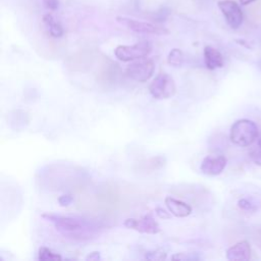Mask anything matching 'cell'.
<instances>
[{
    "mask_svg": "<svg viewBox=\"0 0 261 261\" xmlns=\"http://www.w3.org/2000/svg\"><path fill=\"white\" fill-rule=\"evenodd\" d=\"M38 260L40 261H60L62 257L47 247H41L38 252Z\"/></svg>",
    "mask_w": 261,
    "mask_h": 261,
    "instance_id": "cell-14",
    "label": "cell"
},
{
    "mask_svg": "<svg viewBox=\"0 0 261 261\" xmlns=\"http://www.w3.org/2000/svg\"><path fill=\"white\" fill-rule=\"evenodd\" d=\"M251 258V247L247 241H241L226 250V259L231 261L249 260Z\"/></svg>",
    "mask_w": 261,
    "mask_h": 261,
    "instance_id": "cell-10",
    "label": "cell"
},
{
    "mask_svg": "<svg viewBox=\"0 0 261 261\" xmlns=\"http://www.w3.org/2000/svg\"><path fill=\"white\" fill-rule=\"evenodd\" d=\"M43 23L51 37L60 38L63 36L64 30L62 25L53 17L51 13H46L43 15Z\"/></svg>",
    "mask_w": 261,
    "mask_h": 261,
    "instance_id": "cell-13",
    "label": "cell"
},
{
    "mask_svg": "<svg viewBox=\"0 0 261 261\" xmlns=\"http://www.w3.org/2000/svg\"><path fill=\"white\" fill-rule=\"evenodd\" d=\"M73 202V197L71 195H62L58 198V203L62 207L69 206Z\"/></svg>",
    "mask_w": 261,
    "mask_h": 261,
    "instance_id": "cell-21",
    "label": "cell"
},
{
    "mask_svg": "<svg viewBox=\"0 0 261 261\" xmlns=\"http://www.w3.org/2000/svg\"><path fill=\"white\" fill-rule=\"evenodd\" d=\"M164 203L170 213L175 217L182 218L189 216L192 213V207L188 203L181 200H177L173 197H166L164 199Z\"/></svg>",
    "mask_w": 261,
    "mask_h": 261,
    "instance_id": "cell-11",
    "label": "cell"
},
{
    "mask_svg": "<svg viewBox=\"0 0 261 261\" xmlns=\"http://www.w3.org/2000/svg\"><path fill=\"white\" fill-rule=\"evenodd\" d=\"M167 62L169 65L174 66V67H179L184 63V53L180 49L173 48L168 56H167Z\"/></svg>",
    "mask_w": 261,
    "mask_h": 261,
    "instance_id": "cell-15",
    "label": "cell"
},
{
    "mask_svg": "<svg viewBox=\"0 0 261 261\" xmlns=\"http://www.w3.org/2000/svg\"><path fill=\"white\" fill-rule=\"evenodd\" d=\"M258 138V127L254 121L250 119H239L234 121L230 127L229 139L240 147H248L252 145Z\"/></svg>",
    "mask_w": 261,
    "mask_h": 261,
    "instance_id": "cell-2",
    "label": "cell"
},
{
    "mask_svg": "<svg viewBox=\"0 0 261 261\" xmlns=\"http://www.w3.org/2000/svg\"><path fill=\"white\" fill-rule=\"evenodd\" d=\"M42 217L50 221L60 233L71 239L82 240L84 238H88L87 236L90 229H92L86 220L77 217L63 216L52 213H43Z\"/></svg>",
    "mask_w": 261,
    "mask_h": 261,
    "instance_id": "cell-1",
    "label": "cell"
},
{
    "mask_svg": "<svg viewBox=\"0 0 261 261\" xmlns=\"http://www.w3.org/2000/svg\"><path fill=\"white\" fill-rule=\"evenodd\" d=\"M249 156L251 158V160L256 164L261 166V147L257 145V148L253 149L250 151Z\"/></svg>",
    "mask_w": 261,
    "mask_h": 261,
    "instance_id": "cell-18",
    "label": "cell"
},
{
    "mask_svg": "<svg viewBox=\"0 0 261 261\" xmlns=\"http://www.w3.org/2000/svg\"><path fill=\"white\" fill-rule=\"evenodd\" d=\"M45 8H47L50 11H55L59 8V0H42Z\"/></svg>",
    "mask_w": 261,
    "mask_h": 261,
    "instance_id": "cell-20",
    "label": "cell"
},
{
    "mask_svg": "<svg viewBox=\"0 0 261 261\" xmlns=\"http://www.w3.org/2000/svg\"><path fill=\"white\" fill-rule=\"evenodd\" d=\"M176 86L174 80L167 73L161 72L149 85V93L155 99L162 100L174 96Z\"/></svg>",
    "mask_w": 261,
    "mask_h": 261,
    "instance_id": "cell-4",
    "label": "cell"
},
{
    "mask_svg": "<svg viewBox=\"0 0 261 261\" xmlns=\"http://www.w3.org/2000/svg\"><path fill=\"white\" fill-rule=\"evenodd\" d=\"M226 163L227 159L223 155L206 156L201 162L200 169L204 174L214 176L220 174L224 170Z\"/></svg>",
    "mask_w": 261,
    "mask_h": 261,
    "instance_id": "cell-9",
    "label": "cell"
},
{
    "mask_svg": "<svg viewBox=\"0 0 261 261\" xmlns=\"http://www.w3.org/2000/svg\"><path fill=\"white\" fill-rule=\"evenodd\" d=\"M172 260H198L200 259L196 255L192 254H187V253H176L171 256Z\"/></svg>",
    "mask_w": 261,
    "mask_h": 261,
    "instance_id": "cell-19",
    "label": "cell"
},
{
    "mask_svg": "<svg viewBox=\"0 0 261 261\" xmlns=\"http://www.w3.org/2000/svg\"><path fill=\"white\" fill-rule=\"evenodd\" d=\"M116 21L122 24L123 27L127 28L128 30L139 33V34H146V35H168L169 31L165 28L158 27L156 24L147 22V21H141L134 18L125 17V16H117Z\"/></svg>",
    "mask_w": 261,
    "mask_h": 261,
    "instance_id": "cell-6",
    "label": "cell"
},
{
    "mask_svg": "<svg viewBox=\"0 0 261 261\" xmlns=\"http://www.w3.org/2000/svg\"><path fill=\"white\" fill-rule=\"evenodd\" d=\"M101 259V256H100V253L99 252H97V251H94V252H92V253H90L87 257H86V260L87 261H98V260H100Z\"/></svg>",
    "mask_w": 261,
    "mask_h": 261,
    "instance_id": "cell-23",
    "label": "cell"
},
{
    "mask_svg": "<svg viewBox=\"0 0 261 261\" xmlns=\"http://www.w3.org/2000/svg\"><path fill=\"white\" fill-rule=\"evenodd\" d=\"M155 64L150 58H142L132 62L125 69V74L133 81L145 83L151 79L154 73Z\"/></svg>",
    "mask_w": 261,
    "mask_h": 261,
    "instance_id": "cell-5",
    "label": "cell"
},
{
    "mask_svg": "<svg viewBox=\"0 0 261 261\" xmlns=\"http://www.w3.org/2000/svg\"><path fill=\"white\" fill-rule=\"evenodd\" d=\"M166 257H167L166 253L162 251H148L145 254V259H148V260L160 261V260H165Z\"/></svg>",
    "mask_w": 261,
    "mask_h": 261,
    "instance_id": "cell-17",
    "label": "cell"
},
{
    "mask_svg": "<svg viewBox=\"0 0 261 261\" xmlns=\"http://www.w3.org/2000/svg\"><path fill=\"white\" fill-rule=\"evenodd\" d=\"M238 206H239V208H241L242 210H245V211H255L257 209L256 204L252 200L247 199V198L240 199L238 201Z\"/></svg>",
    "mask_w": 261,
    "mask_h": 261,
    "instance_id": "cell-16",
    "label": "cell"
},
{
    "mask_svg": "<svg viewBox=\"0 0 261 261\" xmlns=\"http://www.w3.org/2000/svg\"><path fill=\"white\" fill-rule=\"evenodd\" d=\"M123 225L127 228L135 229L139 232L149 234H156L161 230L158 222L153 218L151 213L144 215L140 219L127 218L124 220Z\"/></svg>",
    "mask_w": 261,
    "mask_h": 261,
    "instance_id": "cell-8",
    "label": "cell"
},
{
    "mask_svg": "<svg viewBox=\"0 0 261 261\" xmlns=\"http://www.w3.org/2000/svg\"><path fill=\"white\" fill-rule=\"evenodd\" d=\"M155 213L161 219H169V218H171V215H172L169 210L166 211V210H164L163 208H160V207H157L155 209Z\"/></svg>",
    "mask_w": 261,
    "mask_h": 261,
    "instance_id": "cell-22",
    "label": "cell"
},
{
    "mask_svg": "<svg viewBox=\"0 0 261 261\" xmlns=\"http://www.w3.org/2000/svg\"><path fill=\"white\" fill-rule=\"evenodd\" d=\"M203 54H204V62L208 69L213 70V69L220 68L223 66V64H224L223 56L214 47L205 46Z\"/></svg>",
    "mask_w": 261,
    "mask_h": 261,
    "instance_id": "cell-12",
    "label": "cell"
},
{
    "mask_svg": "<svg viewBox=\"0 0 261 261\" xmlns=\"http://www.w3.org/2000/svg\"><path fill=\"white\" fill-rule=\"evenodd\" d=\"M255 0H240V3L242 5H248V4H251L252 2H254Z\"/></svg>",
    "mask_w": 261,
    "mask_h": 261,
    "instance_id": "cell-24",
    "label": "cell"
},
{
    "mask_svg": "<svg viewBox=\"0 0 261 261\" xmlns=\"http://www.w3.org/2000/svg\"><path fill=\"white\" fill-rule=\"evenodd\" d=\"M218 8L222 12L226 23L233 30L239 29L244 20L243 11L240 5L233 0H220L217 3Z\"/></svg>",
    "mask_w": 261,
    "mask_h": 261,
    "instance_id": "cell-7",
    "label": "cell"
},
{
    "mask_svg": "<svg viewBox=\"0 0 261 261\" xmlns=\"http://www.w3.org/2000/svg\"><path fill=\"white\" fill-rule=\"evenodd\" d=\"M152 51V45L148 41H141L134 45H119L114 49L115 57L123 62L135 61L147 57Z\"/></svg>",
    "mask_w": 261,
    "mask_h": 261,
    "instance_id": "cell-3",
    "label": "cell"
}]
</instances>
